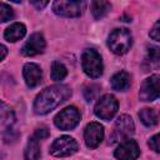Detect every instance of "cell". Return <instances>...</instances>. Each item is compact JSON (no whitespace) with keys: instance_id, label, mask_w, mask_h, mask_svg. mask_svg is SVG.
<instances>
[{"instance_id":"cell-8","label":"cell","mask_w":160,"mask_h":160,"mask_svg":"<svg viewBox=\"0 0 160 160\" xmlns=\"http://www.w3.org/2000/svg\"><path fill=\"white\" fill-rule=\"evenodd\" d=\"M140 100L154 101L160 98V75H151L145 79L139 91Z\"/></svg>"},{"instance_id":"cell-23","label":"cell","mask_w":160,"mask_h":160,"mask_svg":"<svg viewBox=\"0 0 160 160\" xmlns=\"http://www.w3.org/2000/svg\"><path fill=\"white\" fill-rule=\"evenodd\" d=\"M148 144L151 148V150H154L155 152H160V134H156V135L151 136L149 139Z\"/></svg>"},{"instance_id":"cell-15","label":"cell","mask_w":160,"mask_h":160,"mask_svg":"<svg viewBox=\"0 0 160 160\" xmlns=\"http://www.w3.org/2000/svg\"><path fill=\"white\" fill-rule=\"evenodd\" d=\"M144 71L160 69V46L150 45L146 49V55L142 61Z\"/></svg>"},{"instance_id":"cell-18","label":"cell","mask_w":160,"mask_h":160,"mask_svg":"<svg viewBox=\"0 0 160 160\" xmlns=\"http://www.w3.org/2000/svg\"><path fill=\"white\" fill-rule=\"evenodd\" d=\"M41 155L40 151V144H39V139L32 135L29 141L28 145L25 148V160H39Z\"/></svg>"},{"instance_id":"cell-24","label":"cell","mask_w":160,"mask_h":160,"mask_svg":"<svg viewBox=\"0 0 160 160\" xmlns=\"http://www.w3.org/2000/svg\"><path fill=\"white\" fill-rule=\"evenodd\" d=\"M149 35H150V38H151L152 40H155V41H160V20L155 22V25H154L152 29L150 30Z\"/></svg>"},{"instance_id":"cell-13","label":"cell","mask_w":160,"mask_h":160,"mask_svg":"<svg viewBox=\"0 0 160 160\" xmlns=\"http://www.w3.org/2000/svg\"><path fill=\"white\" fill-rule=\"evenodd\" d=\"M134 122L129 115H121L115 121V136L120 140H128L134 134Z\"/></svg>"},{"instance_id":"cell-14","label":"cell","mask_w":160,"mask_h":160,"mask_svg":"<svg viewBox=\"0 0 160 160\" xmlns=\"http://www.w3.org/2000/svg\"><path fill=\"white\" fill-rule=\"evenodd\" d=\"M22 75L25 79V82L29 88H35L40 84L41 78H42V72L41 69L34 64V62H28L25 64L24 69H22Z\"/></svg>"},{"instance_id":"cell-19","label":"cell","mask_w":160,"mask_h":160,"mask_svg":"<svg viewBox=\"0 0 160 160\" xmlns=\"http://www.w3.org/2000/svg\"><path fill=\"white\" fill-rule=\"evenodd\" d=\"M111 9V5L109 1H92L91 2V12L95 19L104 18L109 10Z\"/></svg>"},{"instance_id":"cell-27","label":"cell","mask_w":160,"mask_h":160,"mask_svg":"<svg viewBox=\"0 0 160 160\" xmlns=\"http://www.w3.org/2000/svg\"><path fill=\"white\" fill-rule=\"evenodd\" d=\"M6 48H5V45H1V52H2V55H1V60H4V58H5V55H6Z\"/></svg>"},{"instance_id":"cell-11","label":"cell","mask_w":160,"mask_h":160,"mask_svg":"<svg viewBox=\"0 0 160 160\" xmlns=\"http://www.w3.org/2000/svg\"><path fill=\"white\" fill-rule=\"evenodd\" d=\"M102 138H104V128L101 124L94 121L86 125L84 130V139H85V144L88 148L90 149L98 148Z\"/></svg>"},{"instance_id":"cell-22","label":"cell","mask_w":160,"mask_h":160,"mask_svg":"<svg viewBox=\"0 0 160 160\" xmlns=\"http://www.w3.org/2000/svg\"><path fill=\"white\" fill-rule=\"evenodd\" d=\"M12 18H14V10L6 2H1V5H0V19H1V22H6V21L11 20Z\"/></svg>"},{"instance_id":"cell-10","label":"cell","mask_w":160,"mask_h":160,"mask_svg":"<svg viewBox=\"0 0 160 160\" xmlns=\"http://www.w3.org/2000/svg\"><path fill=\"white\" fill-rule=\"evenodd\" d=\"M140 155L139 145L135 140H124L114 151V156L119 160H135Z\"/></svg>"},{"instance_id":"cell-20","label":"cell","mask_w":160,"mask_h":160,"mask_svg":"<svg viewBox=\"0 0 160 160\" xmlns=\"http://www.w3.org/2000/svg\"><path fill=\"white\" fill-rule=\"evenodd\" d=\"M139 118H140L141 122L148 128L155 126L158 124V116H156V114L152 109H149V108L141 109L139 111Z\"/></svg>"},{"instance_id":"cell-1","label":"cell","mask_w":160,"mask_h":160,"mask_svg":"<svg viewBox=\"0 0 160 160\" xmlns=\"http://www.w3.org/2000/svg\"><path fill=\"white\" fill-rule=\"evenodd\" d=\"M71 95V90L66 85H52L44 89L34 101V111L38 115H45L66 101Z\"/></svg>"},{"instance_id":"cell-25","label":"cell","mask_w":160,"mask_h":160,"mask_svg":"<svg viewBox=\"0 0 160 160\" xmlns=\"http://www.w3.org/2000/svg\"><path fill=\"white\" fill-rule=\"evenodd\" d=\"M34 135L40 140V139H45V138H48V136H49V131H48L46 128H40V129H36V131H35Z\"/></svg>"},{"instance_id":"cell-21","label":"cell","mask_w":160,"mask_h":160,"mask_svg":"<svg viewBox=\"0 0 160 160\" xmlns=\"http://www.w3.org/2000/svg\"><path fill=\"white\" fill-rule=\"evenodd\" d=\"M68 74V70L66 68L59 62V61H54L52 65H51V79L54 81H60L62 80Z\"/></svg>"},{"instance_id":"cell-9","label":"cell","mask_w":160,"mask_h":160,"mask_svg":"<svg viewBox=\"0 0 160 160\" xmlns=\"http://www.w3.org/2000/svg\"><path fill=\"white\" fill-rule=\"evenodd\" d=\"M15 124V115L14 111L8 106L5 102H1V132H2V139L6 142L14 141L18 136L11 135L14 132L12 125Z\"/></svg>"},{"instance_id":"cell-5","label":"cell","mask_w":160,"mask_h":160,"mask_svg":"<svg viewBox=\"0 0 160 160\" xmlns=\"http://www.w3.org/2000/svg\"><path fill=\"white\" fill-rule=\"evenodd\" d=\"M81 115L75 106H68L61 110L54 119L55 126L60 130H71L80 122Z\"/></svg>"},{"instance_id":"cell-3","label":"cell","mask_w":160,"mask_h":160,"mask_svg":"<svg viewBox=\"0 0 160 160\" xmlns=\"http://www.w3.org/2000/svg\"><path fill=\"white\" fill-rule=\"evenodd\" d=\"M81 65H82L84 72L92 79H98L102 75V70H104L102 60L100 54L94 49H86L82 52Z\"/></svg>"},{"instance_id":"cell-17","label":"cell","mask_w":160,"mask_h":160,"mask_svg":"<svg viewBox=\"0 0 160 160\" xmlns=\"http://www.w3.org/2000/svg\"><path fill=\"white\" fill-rule=\"evenodd\" d=\"M111 88L116 91H125L130 88V76L126 71H119L116 72L111 80Z\"/></svg>"},{"instance_id":"cell-6","label":"cell","mask_w":160,"mask_h":160,"mask_svg":"<svg viewBox=\"0 0 160 160\" xmlns=\"http://www.w3.org/2000/svg\"><path fill=\"white\" fill-rule=\"evenodd\" d=\"M79 149L78 142L75 141V139H72L71 136L64 135L58 138L50 146V154L56 156V158H64V156H70L72 154H75Z\"/></svg>"},{"instance_id":"cell-7","label":"cell","mask_w":160,"mask_h":160,"mask_svg":"<svg viewBox=\"0 0 160 160\" xmlns=\"http://www.w3.org/2000/svg\"><path fill=\"white\" fill-rule=\"evenodd\" d=\"M85 8L84 1H66V0H56L52 4V10L56 15L65 18H76L80 16Z\"/></svg>"},{"instance_id":"cell-4","label":"cell","mask_w":160,"mask_h":160,"mask_svg":"<svg viewBox=\"0 0 160 160\" xmlns=\"http://www.w3.org/2000/svg\"><path fill=\"white\" fill-rule=\"evenodd\" d=\"M118 109H119V104L115 96L110 94H105L96 102L94 108V112L98 118L102 120H110L115 116V114L118 112Z\"/></svg>"},{"instance_id":"cell-26","label":"cell","mask_w":160,"mask_h":160,"mask_svg":"<svg viewBox=\"0 0 160 160\" xmlns=\"http://www.w3.org/2000/svg\"><path fill=\"white\" fill-rule=\"evenodd\" d=\"M31 4H32L34 6H36V8L40 10V9L45 8V6H46L49 2H48V1H31Z\"/></svg>"},{"instance_id":"cell-16","label":"cell","mask_w":160,"mask_h":160,"mask_svg":"<svg viewBox=\"0 0 160 160\" xmlns=\"http://www.w3.org/2000/svg\"><path fill=\"white\" fill-rule=\"evenodd\" d=\"M26 34V28L24 24L21 22H14L11 24L4 32V38L8 41H18L20 39L24 38V35Z\"/></svg>"},{"instance_id":"cell-12","label":"cell","mask_w":160,"mask_h":160,"mask_svg":"<svg viewBox=\"0 0 160 160\" xmlns=\"http://www.w3.org/2000/svg\"><path fill=\"white\" fill-rule=\"evenodd\" d=\"M45 45H46V42H45V39H44L42 34L34 32L29 38V40L24 44V46L21 49V52L25 56H34V55H38V54L42 52L44 49H45Z\"/></svg>"},{"instance_id":"cell-2","label":"cell","mask_w":160,"mask_h":160,"mask_svg":"<svg viewBox=\"0 0 160 160\" xmlns=\"http://www.w3.org/2000/svg\"><path fill=\"white\" fill-rule=\"evenodd\" d=\"M132 44L131 34L128 29H115L108 38V46L116 55L125 54Z\"/></svg>"}]
</instances>
